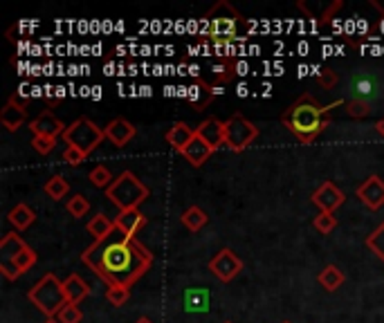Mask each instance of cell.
<instances>
[{
    "mask_svg": "<svg viewBox=\"0 0 384 323\" xmlns=\"http://www.w3.org/2000/svg\"><path fill=\"white\" fill-rule=\"evenodd\" d=\"M81 261L108 285L131 287L151 269L153 254L142 243H137L135 236L115 229L108 238L83 250Z\"/></svg>",
    "mask_w": 384,
    "mask_h": 323,
    "instance_id": "obj_1",
    "label": "cell"
},
{
    "mask_svg": "<svg viewBox=\"0 0 384 323\" xmlns=\"http://www.w3.org/2000/svg\"><path fill=\"white\" fill-rule=\"evenodd\" d=\"M337 106H341V101H333V103L324 106V103H319L313 94L304 92L281 113V124L301 144H313L315 139L330 126L328 113Z\"/></svg>",
    "mask_w": 384,
    "mask_h": 323,
    "instance_id": "obj_2",
    "label": "cell"
},
{
    "mask_svg": "<svg viewBox=\"0 0 384 323\" xmlns=\"http://www.w3.org/2000/svg\"><path fill=\"white\" fill-rule=\"evenodd\" d=\"M243 23L241 12H236L227 0L213 5L209 12L202 16V29L198 34V43L205 48H229L236 41V27Z\"/></svg>",
    "mask_w": 384,
    "mask_h": 323,
    "instance_id": "obj_3",
    "label": "cell"
},
{
    "mask_svg": "<svg viewBox=\"0 0 384 323\" xmlns=\"http://www.w3.org/2000/svg\"><path fill=\"white\" fill-rule=\"evenodd\" d=\"M38 256L18 234H5L0 241V272L7 281H16L36 265Z\"/></svg>",
    "mask_w": 384,
    "mask_h": 323,
    "instance_id": "obj_4",
    "label": "cell"
},
{
    "mask_svg": "<svg viewBox=\"0 0 384 323\" xmlns=\"http://www.w3.org/2000/svg\"><path fill=\"white\" fill-rule=\"evenodd\" d=\"M27 299L34 303L48 319H57L59 312L68 306L66 289H63V281L55 274H45L41 281L29 289Z\"/></svg>",
    "mask_w": 384,
    "mask_h": 323,
    "instance_id": "obj_5",
    "label": "cell"
},
{
    "mask_svg": "<svg viewBox=\"0 0 384 323\" xmlns=\"http://www.w3.org/2000/svg\"><path fill=\"white\" fill-rule=\"evenodd\" d=\"M148 196H151L148 187L131 171L120 173V178H115L113 185L106 189V198H111V202L120 211L137 209Z\"/></svg>",
    "mask_w": 384,
    "mask_h": 323,
    "instance_id": "obj_6",
    "label": "cell"
},
{
    "mask_svg": "<svg viewBox=\"0 0 384 323\" xmlns=\"http://www.w3.org/2000/svg\"><path fill=\"white\" fill-rule=\"evenodd\" d=\"M63 139H66L68 146L79 148L83 155H90L92 150L104 142L106 135H104V131H101L97 124L88 120V117H79L77 122H72L66 128V133H63Z\"/></svg>",
    "mask_w": 384,
    "mask_h": 323,
    "instance_id": "obj_7",
    "label": "cell"
},
{
    "mask_svg": "<svg viewBox=\"0 0 384 323\" xmlns=\"http://www.w3.org/2000/svg\"><path fill=\"white\" fill-rule=\"evenodd\" d=\"M256 137H259V126L250 122L245 115L236 113L225 122V146L234 153H243Z\"/></svg>",
    "mask_w": 384,
    "mask_h": 323,
    "instance_id": "obj_8",
    "label": "cell"
},
{
    "mask_svg": "<svg viewBox=\"0 0 384 323\" xmlns=\"http://www.w3.org/2000/svg\"><path fill=\"white\" fill-rule=\"evenodd\" d=\"M209 269H211V274L218 278V281L229 283L243 272V261L232 250H227L225 247V250H220L209 261Z\"/></svg>",
    "mask_w": 384,
    "mask_h": 323,
    "instance_id": "obj_9",
    "label": "cell"
},
{
    "mask_svg": "<svg viewBox=\"0 0 384 323\" xmlns=\"http://www.w3.org/2000/svg\"><path fill=\"white\" fill-rule=\"evenodd\" d=\"M311 200H313V204H317L319 207V213H333L335 209H339L341 204H344L346 196H344V191L335 185V182L326 180L324 185H319L315 189Z\"/></svg>",
    "mask_w": 384,
    "mask_h": 323,
    "instance_id": "obj_10",
    "label": "cell"
},
{
    "mask_svg": "<svg viewBox=\"0 0 384 323\" xmlns=\"http://www.w3.org/2000/svg\"><path fill=\"white\" fill-rule=\"evenodd\" d=\"M357 198L367 204L371 211H378L384 207V180L380 175L367 178L357 187Z\"/></svg>",
    "mask_w": 384,
    "mask_h": 323,
    "instance_id": "obj_11",
    "label": "cell"
},
{
    "mask_svg": "<svg viewBox=\"0 0 384 323\" xmlns=\"http://www.w3.org/2000/svg\"><path fill=\"white\" fill-rule=\"evenodd\" d=\"M25 122H27V108L18 99V94H12L7 99L5 108L0 110V124H3L9 133H16Z\"/></svg>",
    "mask_w": 384,
    "mask_h": 323,
    "instance_id": "obj_12",
    "label": "cell"
},
{
    "mask_svg": "<svg viewBox=\"0 0 384 323\" xmlns=\"http://www.w3.org/2000/svg\"><path fill=\"white\" fill-rule=\"evenodd\" d=\"M66 124H63L59 117H55L52 110H43L34 122L29 124V131L31 135H41V137H52V139H59L66 133Z\"/></svg>",
    "mask_w": 384,
    "mask_h": 323,
    "instance_id": "obj_13",
    "label": "cell"
},
{
    "mask_svg": "<svg viewBox=\"0 0 384 323\" xmlns=\"http://www.w3.org/2000/svg\"><path fill=\"white\" fill-rule=\"evenodd\" d=\"M196 135L205 139V142H207L213 150H218L222 144H225V122L216 120V117H207L205 122L198 124Z\"/></svg>",
    "mask_w": 384,
    "mask_h": 323,
    "instance_id": "obj_14",
    "label": "cell"
},
{
    "mask_svg": "<svg viewBox=\"0 0 384 323\" xmlns=\"http://www.w3.org/2000/svg\"><path fill=\"white\" fill-rule=\"evenodd\" d=\"M104 135H106V139H108L111 144L122 148V146H126L135 137V126L128 120H124V117H117V120H113L108 126L104 128Z\"/></svg>",
    "mask_w": 384,
    "mask_h": 323,
    "instance_id": "obj_15",
    "label": "cell"
},
{
    "mask_svg": "<svg viewBox=\"0 0 384 323\" xmlns=\"http://www.w3.org/2000/svg\"><path fill=\"white\" fill-rule=\"evenodd\" d=\"M146 227V218L140 209H128V211H120V215L115 218V229L135 236L137 231H142Z\"/></svg>",
    "mask_w": 384,
    "mask_h": 323,
    "instance_id": "obj_16",
    "label": "cell"
},
{
    "mask_svg": "<svg viewBox=\"0 0 384 323\" xmlns=\"http://www.w3.org/2000/svg\"><path fill=\"white\" fill-rule=\"evenodd\" d=\"M211 153H216V150H213V148L205 142V139L196 135L194 139H191V144H189L180 155H183L194 168H200V166L205 164V162L211 157Z\"/></svg>",
    "mask_w": 384,
    "mask_h": 323,
    "instance_id": "obj_17",
    "label": "cell"
},
{
    "mask_svg": "<svg viewBox=\"0 0 384 323\" xmlns=\"http://www.w3.org/2000/svg\"><path fill=\"white\" fill-rule=\"evenodd\" d=\"M196 137V128H191L187 126L185 122H178L169 128V131L164 133V139H166V144H171V148H176V150H183L191 144V139Z\"/></svg>",
    "mask_w": 384,
    "mask_h": 323,
    "instance_id": "obj_18",
    "label": "cell"
},
{
    "mask_svg": "<svg viewBox=\"0 0 384 323\" xmlns=\"http://www.w3.org/2000/svg\"><path fill=\"white\" fill-rule=\"evenodd\" d=\"M63 289H66L68 303H72V306H79L81 301L88 299V294H90V285L85 283L79 274H70L66 281H63Z\"/></svg>",
    "mask_w": 384,
    "mask_h": 323,
    "instance_id": "obj_19",
    "label": "cell"
},
{
    "mask_svg": "<svg viewBox=\"0 0 384 323\" xmlns=\"http://www.w3.org/2000/svg\"><path fill=\"white\" fill-rule=\"evenodd\" d=\"M7 220L12 222V227H14V229H18V231H25L27 227H31V224H34V220H36V213L31 211L25 202H20V204H16V207H14L12 211H9Z\"/></svg>",
    "mask_w": 384,
    "mask_h": 323,
    "instance_id": "obj_20",
    "label": "cell"
},
{
    "mask_svg": "<svg viewBox=\"0 0 384 323\" xmlns=\"http://www.w3.org/2000/svg\"><path fill=\"white\" fill-rule=\"evenodd\" d=\"M88 234H92V238H94V243L97 241H104V238H108V236L115 231V220H111L108 215L106 213H97L94 218L88 222Z\"/></svg>",
    "mask_w": 384,
    "mask_h": 323,
    "instance_id": "obj_21",
    "label": "cell"
},
{
    "mask_svg": "<svg viewBox=\"0 0 384 323\" xmlns=\"http://www.w3.org/2000/svg\"><path fill=\"white\" fill-rule=\"evenodd\" d=\"M344 278H346L344 272H341L337 265H326L322 272H319L317 281L324 289H328V292H335V289H339L341 283H344Z\"/></svg>",
    "mask_w": 384,
    "mask_h": 323,
    "instance_id": "obj_22",
    "label": "cell"
},
{
    "mask_svg": "<svg viewBox=\"0 0 384 323\" xmlns=\"http://www.w3.org/2000/svg\"><path fill=\"white\" fill-rule=\"evenodd\" d=\"M180 220H183V224H185V227H187L189 231H194V234H196V231H200V229L207 224L209 215H207L205 211H202L200 207H196V204H194V207L185 209V213L180 215Z\"/></svg>",
    "mask_w": 384,
    "mask_h": 323,
    "instance_id": "obj_23",
    "label": "cell"
},
{
    "mask_svg": "<svg viewBox=\"0 0 384 323\" xmlns=\"http://www.w3.org/2000/svg\"><path fill=\"white\" fill-rule=\"evenodd\" d=\"M211 72L218 83H227L234 79V74H236V63H234V59H220L218 63H213Z\"/></svg>",
    "mask_w": 384,
    "mask_h": 323,
    "instance_id": "obj_24",
    "label": "cell"
},
{
    "mask_svg": "<svg viewBox=\"0 0 384 323\" xmlns=\"http://www.w3.org/2000/svg\"><path fill=\"white\" fill-rule=\"evenodd\" d=\"M43 191H45L52 200H61V198H66V193L70 191V187H68V182H66V178H63V175H52L45 182Z\"/></svg>",
    "mask_w": 384,
    "mask_h": 323,
    "instance_id": "obj_25",
    "label": "cell"
},
{
    "mask_svg": "<svg viewBox=\"0 0 384 323\" xmlns=\"http://www.w3.org/2000/svg\"><path fill=\"white\" fill-rule=\"evenodd\" d=\"M367 247L384 263V220L382 224H378V229H373L367 236Z\"/></svg>",
    "mask_w": 384,
    "mask_h": 323,
    "instance_id": "obj_26",
    "label": "cell"
},
{
    "mask_svg": "<svg viewBox=\"0 0 384 323\" xmlns=\"http://www.w3.org/2000/svg\"><path fill=\"white\" fill-rule=\"evenodd\" d=\"M131 299V289L126 285H108L106 287V301L115 308H122L126 306V301Z\"/></svg>",
    "mask_w": 384,
    "mask_h": 323,
    "instance_id": "obj_27",
    "label": "cell"
},
{
    "mask_svg": "<svg viewBox=\"0 0 384 323\" xmlns=\"http://www.w3.org/2000/svg\"><path fill=\"white\" fill-rule=\"evenodd\" d=\"M90 182H92V185L94 187H99V189H108L111 185H113V175H111V171L108 168H106L104 164H99V166H94L92 171H90Z\"/></svg>",
    "mask_w": 384,
    "mask_h": 323,
    "instance_id": "obj_28",
    "label": "cell"
},
{
    "mask_svg": "<svg viewBox=\"0 0 384 323\" xmlns=\"http://www.w3.org/2000/svg\"><path fill=\"white\" fill-rule=\"evenodd\" d=\"M346 113L350 117H355V120H364V117L371 115V101H364V99H350L346 103Z\"/></svg>",
    "mask_w": 384,
    "mask_h": 323,
    "instance_id": "obj_29",
    "label": "cell"
},
{
    "mask_svg": "<svg viewBox=\"0 0 384 323\" xmlns=\"http://www.w3.org/2000/svg\"><path fill=\"white\" fill-rule=\"evenodd\" d=\"M68 211L74 215V218H81V215H85L90 211V202L85 196H81V193H77V196H72L68 200Z\"/></svg>",
    "mask_w": 384,
    "mask_h": 323,
    "instance_id": "obj_30",
    "label": "cell"
},
{
    "mask_svg": "<svg viewBox=\"0 0 384 323\" xmlns=\"http://www.w3.org/2000/svg\"><path fill=\"white\" fill-rule=\"evenodd\" d=\"M313 227L319 234H330V231H335V227H337V218L333 213H319V215H315Z\"/></svg>",
    "mask_w": 384,
    "mask_h": 323,
    "instance_id": "obj_31",
    "label": "cell"
},
{
    "mask_svg": "<svg viewBox=\"0 0 384 323\" xmlns=\"http://www.w3.org/2000/svg\"><path fill=\"white\" fill-rule=\"evenodd\" d=\"M339 81V74L333 70V68H322L317 72V83L322 85L324 90H330V88H335Z\"/></svg>",
    "mask_w": 384,
    "mask_h": 323,
    "instance_id": "obj_32",
    "label": "cell"
},
{
    "mask_svg": "<svg viewBox=\"0 0 384 323\" xmlns=\"http://www.w3.org/2000/svg\"><path fill=\"white\" fill-rule=\"evenodd\" d=\"M55 146H57V139H52V137L34 135V139H31V148H34L38 155H50L52 150H55Z\"/></svg>",
    "mask_w": 384,
    "mask_h": 323,
    "instance_id": "obj_33",
    "label": "cell"
},
{
    "mask_svg": "<svg viewBox=\"0 0 384 323\" xmlns=\"http://www.w3.org/2000/svg\"><path fill=\"white\" fill-rule=\"evenodd\" d=\"M61 323H81V319H83V312L79 310V306H72V303H68L66 308H63L61 312H59V317H57Z\"/></svg>",
    "mask_w": 384,
    "mask_h": 323,
    "instance_id": "obj_34",
    "label": "cell"
},
{
    "mask_svg": "<svg viewBox=\"0 0 384 323\" xmlns=\"http://www.w3.org/2000/svg\"><path fill=\"white\" fill-rule=\"evenodd\" d=\"M85 157L88 155H83L79 148H74V146H68L66 150H63V159L68 162V164H72V166H79L81 162H85Z\"/></svg>",
    "mask_w": 384,
    "mask_h": 323,
    "instance_id": "obj_35",
    "label": "cell"
},
{
    "mask_svg": "<svg viewBox=\"0 0 384 323\" xmlns=\"http://www.w3.org/2000/svg\"><path fill=\"white\" fill-rule=\"evenodd\" d=\"M236 74H241V77H243V74H248V63H236Z\"/></svg>",
    "mask_w": 384,
    "mask_h": 323,
    "instance_id": "obj_36",
    "label": "cell"
},
{
    "mask_svg": "<svg viewBox=\"0 0 384 323\" xmlns=\"http://www.w3.org/2000/svg\"><path fill=\"white\" fill-rule=\"evenodd\" d=\"M376 131H378V133H380V135L384 137V117H382V120H380V122L376 124Z\"/></svg>",
    "mask_w": 384,
    "mask_h": 323,
    "instance_id": "obj_37",
    "label": "cell"
},
{
    "mask_svg": "<svg viewBox=\"0 0 384 323\" xmlns=\"http://www.w3.org/2000/svg\"><path fill=\"white\" fill-rule=\"evenodd\" d=\"M239 94L245 96V94H248V88H245V85H239Z\"/></svg>",
    "mask_w": 384,
    "mask_h": 323,
    "instance_id": "obj_38",
    "label": "cell"
},
{
    "mask_svg": "<svg viewBox=\"0 0 384 323\" xmlns=\"http://www.w3.org/2000/svg\"><path fill=\"white\" fill-rule=\"evenodd\" d=\"M135 323H153V321H151V319H146V317H144V319H137V321H135Z\"/></svg>",
    "mask_w": 384,
    "mask_h": 323,
    "instance_id": "obj_39",
    "label": "cell"
},
{
    "mask_svg": "<svg viewBox=\"0 0 384 323\" xmlns=\"http://www.w3.org/2000/svg\"><path fill=\"white\" fill-rule=\"evenodd\" d=\"M45 323H61V321H59V319H48Z\"/></svg>",
    "mask_w": 384,
    "mask_h": 323,
    "instance_id": "obj_40",
    "label": "cell"
},
{
    "mask_svg": "<svg viewBox=\"0 0 384 323\" xmlns=\"http://www.w3.org/2000/svg\"><path fill=\"white\" fill-rule=\"evenodd\" d=\"M283 323H290V321H283Z\"/></svg>",
    "mask_w": 384,
    "mask_h": 323,
    "instance_id": "obj_41",
    "label": "cell"
},
{
    "mask_svg": "<svg viewBox=\"0 0 384 323\" xmlns=\"http://www.w3.org/2000/svg\"><path fill=\"white\" fill-rule=\"evenodd\" d=\"M225 323H232V321H225Z\"/></svg>",
    "mask_w": 384,
    "mask_h": 323,
    "instance_id": "obj_42",
    "label": "cell"
}]
</instances>
